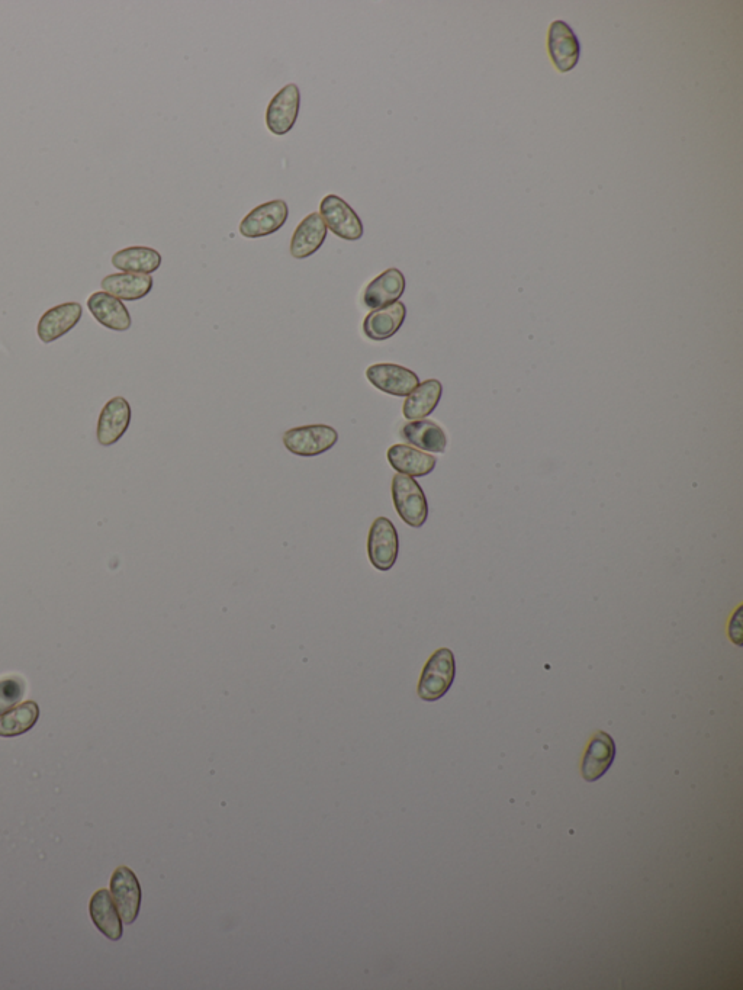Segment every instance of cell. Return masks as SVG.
Wrapping results in <instances>:
<instances>
[{
	"label": "cell",
	"mask_w": 743,
	"mask_h": 990,
	"mask_svg": "<svg viewBox=\"0 0 743 990\" xmlns=\"http://www.w3.org/2000/svg\"><path fill=\"white\" fill-rule=\"evenodd\" d=\"M301 108V92L294 83L279 90L266 111V125L273 135H286L294 128Z\"/></svg>",
	"instance_id": "9c48e42d"
},
{
	"label": "cell",
	"mask_w": 743,
	"mask_h": 990,
	"mask_svg": "<svg viewBox=\"0 0 743 990\" xmlns=\"http://www.w3.org/2000/svg\"><path fill=\"white\" fill-rule=\"evenodd\" d=\"M111 896L117 905L122 922L127 925L134 924L140 914L141 886L133 870L121 866L112 873Z\"/></svg>",
	"instance_id": "ba28073f"
},
{
	"label": "cell",
	"mask_w": 743,
	"mask_h": 990,
	"mask_svg": "<svg viewBox=\"0 0 743 990\" xmlns=\"http://www.w3.org/2000/svg\"><path fill=\"white\" fill-rule=\"evenodd\" d=\"M112 265L127 273L150 275L162 266V256L150 247H128L112 256Z\"/></svg>",
	"instance_id": "603a6c76"
},
{
	"label": "cell",
	"mask_w": 743,
	"mask_h": 990,
	"mask_svg": "<svg viewBox=\"0 0 743 990\" xmlns=\"http://www.w3.org/2000/svg\"><path fill=\"white\" fill-rule=\"evenodd\" d=\"M616 758V742L607 732L597 731L582 758L581 773L587 781H597L609 771Z\"/></svg>",
	"instance_id": "7c38bea8"
},
{
	"label": "cell",
	"mask_w": 743,
	"mask_h": 990,
	"mask_svg": "<svg viewBox=\"0 0 743 990\" xmlns=\"http://www.w3.org/2000/svg\"><path fill=\"white\" fill-rule=\"evenodd\" d=\"M401 437L408 445L424 452L443 453L447 446L446 433L439 424L430 420L410 421L402 427Z\"/></svg>",
	"instance_id": "44dd1931"
},
{
	"label": "cell",
	"mask_w": 743,
	"mask_h": 990,
	"mask_svg": "<svg viewBox=\"0 0 743 990\" xmlns=\"http://www.w3.org/2000/svg\"><path fill=\"white\" fill-rule=\"evenodd\" d=\"M25 681L19 677H6L0 680V716L14 709L24 699Z\"/></svg>",
	"instance_id": "d4e9b609"
},
{
	"label": "cell",
	"mask_w": 743,
	"mask_h": 990,
	"mask_svg": "<svg viewBox=\"0 0 743 990\" xmlns=\"http://www.w3.org/2000/svg\"><path fill=\"white\" fill-rule=\"evenodd\" d=\"M456 675L455 655L449 648H440L424 665L418 681V697L426 702H436L452 687Z\"/></svg>",
	"instance_id": "6da1fadb"
},
{
	"label": "cell",
	"mask_w": 743,
	"mask_h": 990,
	"mask_svg": "<svg viewBox=\"0 0 743 990\" xmlns=\"http://www.w3.org/2000/svg\"><path fill=\"white\" fill-rule=\"evenodd\" d=\"M131 423V405L125 398L115 397L102 408L96 437L102 446H112L127 433Z\"/></svg>",
	"instance_id": "8fae6325"
},
{
	"label": "cell",
	"mask_w": 743,
	"mask_h": 990,
	"mask_svg": "<svg viewBox=\"0 0 743 990\" xmlns=\"http://www.w3.org/2000/svg\"><path fill=\"white\" fill-rule=\"evenodd\" d=\"M405 292V278L401 270L391 268L366 286L363 302L371 310L387 307L398 302Z\"/></svg>",
	"instance_id": "5bb4252c"
},
{
	"label": "cell",
	"mask_w": 743,
	"mask_h": 990,
	"mask_svg": "<svg viewBox=\"0 0 743 990\" xmlns=\"http://www.w3.org/2000/svg\"><path fill=\"white\" fill-rule=\"evenodd\" d=\"M318 214L323 218L328 230L340 239L357 241L362 239L365 233L359 215L340 196L327 195L321 201Z\"/></svg>",
	"instance_id": "5b68a950"
},
{
	"label": "cell",
	"mask_w": 743,
	"mask_h": 990,
	"mask_svg": "<svg viewBox=\"0 0 743 990\" xmlns=\"http://www.w3.org/2000/svg\"><path fill=\"white\" fill-rule=\"evenodd\" d=\"M392 500L398 516L408 526H424L429 517V504L423 488L413 477L397 474L392 478Z\"/></svg>",
	"instance_id": "7a4b0ae2"
},
{
	"label": "cell",
	"mask_w": 743,
	"mask_h": 990,
	"mask_svg": "<svg viewBox=\"0 0 743 990\" xmlns=\"http://www.w3.org/2000/svg\"><path fill=\"white\" fill-rule=\"evenodd\" d=\"M366 378L376 390L394 397H408L420 384L416 372L395 363H376L369 366Z\"/></svg>",
	"instance_id": "52a82bcc"
},
{
	"label": "cell",
	"mask_w": 743,
	"mask_h": 990,
	"mask_svg": "<svg viewBox=\"0 0 743 990\" xmlns=\"http://www.w3.org/2000/svg\"><path fill=\"white\" fill-rule=\"evenodd\" d=\"M398 554H400V538L394 523L387 517H378L369 530V561L376 570L389 571L394 568Z\"/></svg>",
	"instance_id": "277c9868"
},
{
	"label": "cell",
	"mask_w": 743,
	"mask_h": 990,
	"mask_svg": "<svg viewBox=\"0 0 743 990\" xmlns=\"http://www.w3.org/2000/svg\"><path fill=\"white\" fill-rule=\"evenodd\" d=\"M106 294L124 301H138L147 297L153 289V278L141 273H115L102 281Z\"/></svg>",
	"instance_id": "ffe728a7"
},
{
	"label": "cell",
	"mask_w": 743,
	"mask_h": 990,
	"mask_svg": "<svg viewBox=\"0 0 743 990\" xmlns=\"http://www.w3.org/2000/svg\"><path fill=\"white\" fill-rule=\"evenodd\" d=\"M548 50L550 60L559 72H571L580 61V41L564 21H553L550 24Z\"/></svg>",
	"instance_id": "30bf717a"
},
{
	"label": "cell",
	"mask_w": 743,
	"mask_h": 990,
	"mask_svg": "<svg viewBox=\"0 0 743 990\" xmlns=\"http://www.w3.org/2000/svg\"><path fill=\"white\" fill-rule=\"evenodd\" d=\"M327 225L318 212L305 217L294 231L291 240V255L294 259H308L315 255L327 239Z\"/></svg>",
	"instance_id": "2e32d148"
},
{
	"label": "cell",
	"mask_w": 743,
	"mask_h": 990,
	"mask_svg": "<svg viewBox=\"0 0 743 990\" xmlns=\"http://www.w3.org/2000/svg\"><path fill=\"white\" fill-rule=\"evenodd\" d=\"M387 458L389 465L398 474L408 475V477L420 478L431 474L436 468V458L430 453L413 448L410 445H394L388 449Z\"/></svg>",
	"instance_id": "ac0fdd59"
},
{
	"label": "cell",
	"mask_w": 743,
	"mask_h": 990,
	"mask_svg": "<svg viewBox=\"0 0 743 990\" xmlns=\"http://www.w3.org/2000/svg\"><path fill=\"white\" fill-rule=\"evenodd\" d=\"M407 317V308L402 302H394L387 307L373 310L363 321V333L373 342H384L398 333Z\"/></svg>",
	"instance_id": "9a60e30c"
},
{
	"label": "cell",
	"mask_w": 743,
	"mask_h": 990,
	"mask_svg": "<svg viewBox=\"0 0 743 990\" xmlns=\"http://www.w3.org/2000/svg\"><path fill=\"white\" fill-rule=\"evenodd\" d=\"M89 914L95 927L106 938L112 941L121 940L122 934H124L122 918L109 890L99 889L92 896L89 902Z\"/></svg>",
	"instance_id": "e0dca14e"
},
{
	"label": "cell",
	"mask_w": 743,
	"mask_h": 990,
	"mask_svg": "<svg viewBox=\"0 0 743 990\" xmlns=\"http://www.w3.org/2000/svg\"><path fill=\"white\" fill-rule=\"evenodd\" d=\"M83 315L79 302H66L51 308L41 317L37 331L41 342L53 343L75 329Z\"/></svg>",
	"instance_id": "4fadbf2b"
},
{
	"label": "cell",
	"mask_w": 743,
	"mask_h": 990,
	"mask_svg": "<svg viewBox=\"0 0 743 990\" xmlns=\"http://www.w3.org/2000/svg\"><path fill=\"white\" fill-rule=\"evenodd\" d=\"M339 442V433L327 424L295 427L283 435V445L297 456L313 458L333 449Z\"/></svg>",
	"instance_id": "3957f363"
},
{
	"label": "cell",
	"mask_w": 743,
	"mask_h": 990,
	"mask_svg": "<svg viewBox=\"0 0 743 990\" xmlns=\"http://www.w3.org/2000/svg\"><path fill=\"white\" fill-rule=\"evenodd\" d=\"M288 217V204L282 199H276L250 211L241 221L238 230L246 239H262L281 230Z\"/></svg>",
	"instance_id": "8992f818"
},
{
	"label": "cell",
	"mask_w": 743,
	"mask_h": 990,
	"mask_svg": "<svg viewBox=\"0 0 743 990\" xmlns=\"http://www.w3.org/2000/svg\"><path fill=\"white\" fill-rule=\"evenodd\" d=\"M442 394V382L437 381V379L424 381L423 384H418L416 390L408 395L404 407H402V414H404L405 419L410 421L426 419L436 410Z\"/></svg>",
	"instance_id": "7402d4cb"
},
{
	"label": "cell",
	"mask_w": 743,
	"mask_h": 990,
	"mask_svg": "<svg viewBox=\"0 0 743 990\" xmlns=\"http://www.w3.org/2000/svg\"><path fill=\"white\" fill-rule=\"evenodd\" d=\"M40 719V706L28 700L0 716V738H16L30 732Z\"/></svg>",
	"instance_id": "cb8c5ba5"
},
{
	"label": "cell",
	"mask_w": 743,
	"mask_h": 990,
	"mask_svg": "<svg viewBox=\"0 0 743 990\" xmlns=\"http://www.w3.org/2000/svg\"><path fill=\"white\" fill-rule=\"evenodd\" d=\"M88 308L96 321L106 329L127 331L133 324L131 315L122 301L106 294V292H95V294L90 295Z\"/></svg>",
	"instance_id": "d6986e66"
}]
</instances>
